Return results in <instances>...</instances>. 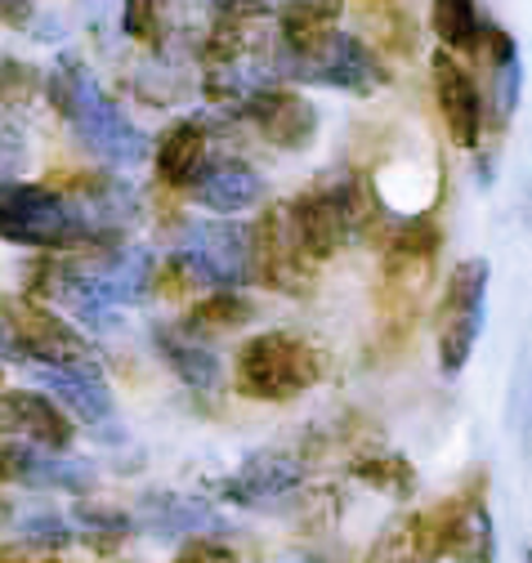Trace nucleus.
<instances>
[{
  "label": "nucleus",
  "instance_id": "8",
  "mask_svg": "<svg viewBox=\"0 0 532 563\" xmlns=\"http://www.w3.org/2000/svg\"><path fill=\"white\" fill-rule=\"evenodd\" d=\"M0 313H5L0 322L10 327V335H14L27 367H63V372L99 367L90 340L73 322H63L49 305H41V300H5Z\"/></svg>",
  "mask_w": 532,
  "mask_h": 563
},
{
  "label": "nucleus",
  "instance_id": "11",
  "mask_svg": "<svg viewBox=\"0 0 532 563\" xmlns=\"http://www.w3.org/2000/svg\"><path fill=\"white\" fill-rule=\"evenodd\" d=\"M251 277L282 296H304L313 287V260L296 238L287 206H269L264 220L251 229Z\"/></svg>",
  "mask_w": 532,
  "mask_h": 563
},
{
  "label": "nucleus",
  "instance_id": "14",
  "mask_svg": "<svg viewBox=\"0 0 532 563\" xmlns=\"http://www.w3.org/2000/svg\"><path fill=\"white\" fill-rule=\"evenodd\" d=\"M0 478L36 492H73V497H86L95 487V470L86 461H68L63 452H45L5 434H0Z\"/></svg>",
  "mask_w": 532,
  "mask_h": 563
},
{
  "label": "nucleus",
  "instance_id": "33",
  "mask_svg": "<svg viewBox=\"0 0 532 563\" xmlns=\"http://www.w3.org/2000/svg\"><path fill=\"white\" fill-rule=\"evenodd\" d=\"M36 14V0H0V23L5 27H27Z\"/></svg>",
  "mask_w": 532,
  "mask_h": 563
},
{
  "label": "nucleus",
  "instance_id": "19",
  "mask_svg": "<svg viewBox=\"0 0 532 563\" xmlns=\"http://www.w3.org/2000/svg\"><path fill=\"white\" fill-rule=\"evenodd\" d=\"M148 153H153L157 179L166 188H188L197 179V170L211 162V130H207V121L184 117L157 134V148H148Z\"/></svg>",
  "mask_w": 532,
  "mask_h": 563
},
{
  "label": "nucleus",
  "instance_id": "4",
  "mask_svg": "<svg viewBox=\"0 0 532 563\" xmlns=\"http://www.w3.org/2000/svg\"><path fill=\"white\" fill-rule=\"evenodd\" d=\"M326 349L296 331H259L237 349L233 385L251 402H291L326 380Z\"/></svg>",
  "mask_w": 532,
  "mask_h": 563
},
{
  "label": "nucleus",
  "instance_id": "10",
  "mask_svg": "<svg viewBox=\"0 0 532 563\" xmlns=\"http://www.w3.org/2000/svg\"><path fill=\"white\" fill-rule=\"evenodd\" d=\"M197 282L237 291L251 282V229L237 220H197L184 229V251Z\"/></svg>",
  "mask_w": 532,
  "mask_h": 563
},
{
  "label": "nucleus",
  "instance_id": "22",
  "mask_svg": "<svg viewBox=\"0 0 532 563\" xmlns=\"http://www.w3.org/2000/svg\"><path fill=\"white\" fill-rule=\"evenodd\" d=\"M36 380L49 389V398L63 407L81 416L86 426H99V420L112 416V394L99 376V367H86V372H63V367H32Z\"/></svg>",
  "mask_w": 532,
  "mask_h": 563
},
{
  "label": "nucleus",
  "instance_id": "30",
  "mask_svg": "<svg viewBox=\"0 0 532 563\" xmlns=\"http://www.w3.org/2000/svg\"><path fill=\"white\" fill-rule=\"evenodd\" d=\"M41 90V73L23 58L0 54V112L5 108H23L32 95Z\"/></svg>",
  "mask_w": 532,
  "mask_h": 563
},
{
  "label": "nucleus",
  "instance_id": "32",
  "mask_svg": "<svg viewBox=\"0 0 532 563\" xmlns=\"http://www.w3.org/2000/svg\"><path fill=\"white\" fill-rule=\"evenodd\" d=\"M175 563H242L224 541H211V537H192L179 554H175Z\"/></svg>",
  "mask_w": 532,
  "mask_h": 563
},
{
  "label": "nucleus",
  "instance_id": "9",
  "mask_svg": "<svg viewBox=\"0 0 532 563\" xmlns=\"http://www.w3.org/2000/svg\"><path fill=\"white\" fill-rule=\"evenodd\" d=\"M443 246V233L430 216H412L408 224H398L385 246V309L394 322H408L434 277V255Z\"/></svg>",
  "mask_w": 532,
  "mask_h": 563
},
{
  "label": "nucleus",
  "instance_id": "2",
  "mask_svg": "<svg viewBox=\"0 0 532 563\" xmlns=\"http://www.w3.org/2000/svg\"><path fill=\"white\" fill-rule=\"evenodd\" d=\"M0 242L32 251H77V246H117V233H99L81 206L49 184H0Z\"/></svg>",
  "mask_w": 532,
  "mask_h": 563
},
{
  "label": "nucleus",
  "instance_id": "18",
  "mask_svg": "<svg viewBox=\"0 0 532 563\" xmlns=\"http://www.w3.org/2000/svg\"><path fill=\"white\" fill-rule=\"evenodd\" d=\"M188 192L197 206L215 210V216H242V210L264 201V179L246 162L229 157V162H207L188 184Z\"/></svg>",
  "mask_w": 532,
  "mask_h": 563
},
{
  "label": "nucleus",
  "instance_id": "24",
  "mask_svg": "<svg viewBox=\"0 0 532 563\" xmlns=\"http://www.w3.org/2000/svg\"><path fill=\"white\" fill-rule=\"evenodd\" d=\"M153 251L144 246H112L99 264V277L112 296V305H144L153 296Z\"/></svg>",
  "mask_w": 532,
  "mask_h": 563
},
{
  "label": "nucleus",
  "instance_id": "5",
  "mask_svg": "<svg viewBox=\"0 0 532 563\" xmlns=\"http://www.w3.org/2000/svg\"><path fill=\"white\" fill-rule=\"evenodd\" d=\"M287 210H291V224H296L304 255L318 264L372 233L376 192L363 179H341V184L326 179V184H313L309 192H300Z\"/></svg>",
  "mask_w": 532,
  "mask_h": 563
},
{
  "label": "nucleus",
  "instance_id": "25",
  "mask_svg": "<svg viewBox=\"0 0 532 563\" xmlns=\"http://www.w3.org/2000/svg\"><path fill=\"white\" fill-rule=\"evenodd\" d=\"M179 5L184 0H121V27L148 49H170L179 36Z\"/></svg>",
  "mask_w": 532,
  "mask_h": 563
},
{
  "label": "nucleus",
  "instance_id": "28",
  "mask_svg": "<svg viewBox=\"0 0 532 563\" xmlns=\"http://www.w3.org/2000/svg\"><path fill=\"white\" fill-rule=\"evenodd\" d=\"M484 49L492 58V73H497V112L510 117L519 108V86H523V73H519V45L514 36L488 27L484 32Z\"/></svg>",
  "mask_w": 532,
  "mask_h": 563
},
{
  "label": "nucleus",
  "instance_id": "16",
  "mask_svg": "<svg viewBox=\"0 0 532 563\" xmlns=\"http://www.w3.org/2000/svg\"><path fill=\"white\" fill-rule=\"evenodd\" d=\"M304 487V465L296 456H282V452H255L242 461L237 474L220 478L215 492L233 506H246V510H259V506H278L287 497Z\"/></svg>",
  "mask_w": 532,
  "mask_h": 563
},
{
  "label": "nucleus",
  "instance_id": "29",
  "mask_svg": "<svg viewBox=\"0 0 532 563\" xmlns=\"http://www.w3.org/2000/svg\"><path fill=\"white\" fill-rule=\"evenodd\" d=\"M350 474L372 483V487H380V492H389V497H398V501H408L417 492V470L403 456H358L350 465Z\"/></svg>",
  "mask_w": 532,
  "mask_h": 563
},
{
  "label": "nucleus",
  "instance_id": "21",
  "mask_svg": "<svg viewBox=\"0 0 532 563\" xmlns=\"http://www.w3.org/2000/svg\"><path fill=\"white\" fill-rule=\"evenodd\" d=\"M153 344H157L162 363H166V367L179 376V385H188L192 394H207V389L220 385V376H224V372H220V358H215L192 331L162 322V327H153Z\"/></svg>",
  "mask_w": 532,
  "mask_h": 563
},
{
  "label": "nucleus",
  "instance_id": "17",
  "mask_svg": "<svg viewBox=\"0 0 532 563\" xmlns=\"http://www.w3.org/2000/svg\"><path fill=\"white\" fill-rule=\"evenodd\" d=\"M430 73H434V99H439V112H443L447 134L456 139L461 148H479V134H484V99H479L475 77L465 73V67H461L447 49H434Z\"/></svg>",
  "mask_w": 532,
  "mask_h": 563
},
{
  "label": "nucleus",
  "instance_id": "23",
  "mask_svg": "<svg viewBox=\"0 0 532 563\" xmlns=\"http://www.w3.org/2000/svg\"><path fill=\"white\" fill-rule=\"evenodd\" d=\"M345 14V0H287L278 10V49H313L318 41H326L336 32Z\"/></svg>",
  "mask_w": 532,
  "mask_h": 563
},
{
  "label": "nucleus",
  "instance_id": "13",
  "mask_svg": "<svg viewBox=\"0 0 532 563\" xmlns=\"http://www.w3.org/2000/svg\"><path fill=\"white\" fill-rule=\"evenodd\" d=\"M242 117L259 130L264 144L282 153H304L318 139V108L287 86H259L255 95H246Z\"/></svg>",
  "mask_w": 532,
  "mask_h": 563
},
{
  "label": "nucleus",
  "instance_id": "1",
  "mask_svg": "<svg viewBox=\"0 0 532 563\" xmlns=\"http://www.w3.org/2000/svg\"><path fill=\"white\" fill-rule=\"evenodd\" d=\"M41 86H45L49 108L77 130V139L95 157H103L112 166H135L148 157L153 139L121 112L117 99L103 95V86L90 77V67L77 54H63Z\"/></svg>",
  "mask_w": 532,
  "mask_h": 563
},
{
  "label": "nucleus",
  "instance_id": "26",
  "mask_svg": "<svg viewBox=\"0 0 532 563\" xmlns=\"http://www.w3.org/2000/svg\"><path fill=\"white\" fill-rule=\"evenodd\" d=\"M430 23L439 36V49H461V54H479L484 45V19L475 0H434Z\"/></svg>",
  "mask_w": 532,
  "mask_h": 563
},
{
  "label": "nucleus",
  "instance_id": "15",
  "mask_svg": "<svg viewBox=\"0 0 532 563\" xmlns=\"http://www.w3.org/2000/svg\"><path fill=\"white\" fill-rule=\"evenodd\" d=\"M0 434L45 448V452H68L77 430H73V416L63 411L54 398L36 394V389H10L0 394Z\"/></svg>",
  "mask_w": 532,
  "mask_h": 563
},
{
  "label": "nucleus",
  "instance_id": "31",
  "mask_svg": "<svg viewBox=\"0 0 532 563\" xmlns=\"http://www.w3.org/2000/svg\"><path fill=\"white\" fill-rule=\"evenodd\" d=\"M27 157H32L27 134H23L10 117H0V184L19 179V175L27 170Z\"/></svg>",
  "mask_w": 532,
  "mask_h": 563
},
{
  "label": "nucleus",
  "instance_id": "27",
  "mask_svg": "<svg viewBox=\"0 0 532 563\" xmlns=\"http://www.w3.org/2000/svg\"><path fill=\"white\" fill-rule=\"evenodd\" d=\"M255 318V305L242 291H215L207 300H197L184 318V331H237Z\"/></svg>",
  "mask_w": 532,
  "mask_h": 563
},
{
  "label": "nucleus",
  "instance_id": "12",
  "mask_svg": "<svg viewBox=\"0 0 532 563\" xmlns=\"http://www.w3.org/2000/svg\"><path fill=\"white\" fill-rule=\"evenodd\" d=\"M421 541L430 550V559H447V563H497V528L484 501H447L434 515H417Z\"/></svg>",
  "mask_w": 532,
  "mask_h": 563
},
{
  "label": "nucleus",
  "instance_id": "3",
  "mask_svg": "<svg viewBox=\"0 0 532 563\" xmlns=\"http://www.w3.org/2000/svg\"><path fill=\"white\" fill-rule=\"evenodd\" d=\"M274 73V41H269V10L246 14H215L202 41V95L211 103H242Z\"/></svg>",
  "mask_w": 532,
  "mask_h": 563
},
{
  "label": "nucleus",
  "instance_id": "20",
  "mask_svg": "<svg viewBox=\"0 0 532 563\" xmlns=\"http://www.w3.org/2000/svg\"><path fill=\"white\" fill-rule=\"evenodd\" d=\"M135 528H148L157 537H207V532H224V515L211 501L197 497H175V492H162V497H144Z\"/></svg>",
  "mask_w": 532,
  "mask_h": 563
},
{
  "label": "nucleus",
  "instance_id": "35",
  "mask_svg": "<svg viewBox=\"0 0 532 563\" xmlns=\"http://www.w3.org/2000/svg\"><path fill=\"white\" fill-rule=\"evenodd\" d=\"M389 563H434L430 554H403V559H389Z\"/></svg>",
  "mask_w": 532,
  "mask_h": 563
},
{
  "label": "nucleus",
  "instance_id": "34",
  "mask_svg": "<svg viewBox=\"0 0 532 563\" xmlns=\"http://www.w3.org/2000/svg\"><path fill=\"white\" fill-rule=\"evenodd\" d=\"M0 363H23V354H19V344H14L5 322H0Z\"/></svg>",
  "mask_w": 532,
  "mask_h": 563
},
{
  "label": "nucleus",
  "instance_id": "7",
  "mask_svg": "<svg viewBox=\"0 0 532 563\" xmlns=\"http://www.w3.org/2000/svg\"><path fill=\"white\" fill-rule=\"evenodd\" d=\"M488 277L492 264L484 255L461 260L447 273L443 305H439V372L461 376L465 363L475 358V344L484 335V313H488Z\"/></svg>",
  "mask_w": 532,
  "mask_h": 563
},
{
  "label": "nucleus",
  "instance_id": "6",
  "mask_svg": "<svg viewBox=\"0 0 532 563\" xmlns=\"http://www.w3.org/2000/svg\"><path fill=\"white\" fill-rule=\"evenodd\" d=\"M274 73L309 81V86H326V90H345V95H376L389 81L376 49L350 32H331L326 41H318L313 49H300V54L274 45Z\"/></svg>",
  "mask_w": 532,
  "mask_h": 563
}]
</instances>
